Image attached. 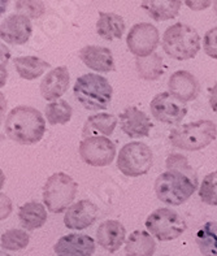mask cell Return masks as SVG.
<instances>
[{
    "label": "cell",
    "mask_w": 217,
    "mask_h": 256,
    "mask_svg": "<svg viewBox=\"0 0 217 256\" xmlns=\"http://www.w3.org/2000/svg\"><path fill=\"white\" fill-rule=\"evenodd\" d=\"M73 94L86 110H99L110 106L114 88L103 76L88 73L77 78Z\"/></svg>",
    "instance_id": "obj_2"
},
{
    "label": "cell",
    "mask_w": 217,
    "mask_h": 256,
    "mask_svg": "<svg viewBox=\"0 0 217 256\" xmlns=\"http://www.w3.org/2000/svg\"><path fill=\"white\" fill-rule=\"evenodd\" d=\"M136 68L138 76L144 81H156L164 74L162 58L156 52L146 58H136Z\"/></svg>",
    "instance_id": "obj_26"
},
{
    "label": "cell",
    "mask_w": 217,
    "mask_h": 256,
    "mask_svg": "<svg viewBox=\"0 0 217 256\" xmlns=\"http://www.w3.org/2000/svg\"><path fill=\"white\" fill-rule=\"evenodd\" d=\"M120 126L124 133L130 138H144L150 136L152 122L143 110L136 107H126L118 116Z\"/></svg>",
    "instance_id": "obj_15"
},
{
    "label": "cell",
    "mask_w": 217,
    "mask_h": 256,
    "mask_svg": "<svg viewBox=\"0 0 217 256\" xmlns=\"http://www.w3.org/2000/svg\"><path fill=\"white\" fill-rule=\"evenodd\" d=\"M182 2L181 0H144L140 6L152 17L155 21H166L174 18L180 13Z\"/></svg>",
    "instance_id": "obj_22"
},
{
    "label": "cell",
    "mask_w": 217,
    "mask_h": 256,
    "mask_svg": "<svg viewBox=\"0 0 217 256\" xmlns=\"http://www.w3.org/2000/svg\"><path fill=\"white\" fill-rule=\"evenodd\" d=\"M185 3L188 8H192V10H204V8H208L211 4H214L212 2H190V0H188V2H185Z\"/></svg>",
    "instance_id": "obj_35"
},
{
    "label": "cell",
    "mask_w": 217,
    "mask_h": 256,
    "mask_svg": "<svg viewBox=\"0 0 217 256\" xmlns=\"http://www.w3.org/2000/svg\"><path fill=\"white\" fill-rule=\"evenodd\" d=\"M199 196L206 204L217 207V170L210 173L203 178L199 188Z\"/></svg>",
    "instance_id": "obj_31"
},
{
    "label": "cell",
    "mask_w": 217,
    "mask_h": 256,
    "mask_svg": "<svg viewBox=\"0 0 217 256\" xmlns=\"http://www.w3.org/2000/svg\"><path fill=\"white\" fill-rule=\"evenodd\" d=\"M203 50L206 55L217 60V26L208 30L203 38Z\"/></svg>",
    "instance_id": "obj_33"
},
{
    "label": "cell",
    "mask_w": 217,
    "mask_h": 256,
    "mask_svg": "<svg viewBox=\"0 0 217 256\" xmlns=\"http://www.w3.org/2000/svg\"><path fill=\"white\" fill-rule=\"evenodd\" d=\"M151 114L156 120L168 125L180 124L188 114V107L169 91L155 95L150 103Z\"/></svg>",
    "instance_id": "obj_11"
},
{
    "label": "cell",
    "mask_w": 217,
    "mask_h": 256,
    "mask_svg": "<svg viewBox=\"0 0 217 256\" xmlns=\"http://www.w3.org/2000/svg\"><path fill=\"white\" fill-rule=\"evenodd\" d=\"M198 185L188 176L178 172H164L156 178L155 194L160 202L169 206L185 203L196 192Z\"/></svg>",
    "instance_id": "obj_6"
},
{
    "label": "cell",
    "mask_w": 217,
    "mask_h": 256,
    "mask_svg": "<svg viewBox=\"0 0 217 256\" xmlns=\"http://www.w3.org/2000/svg\"><path fill=\"white\" fill-rule=\"evenodd\" d=\"M168 90L182 103L195 100L200 94V84L192 73L188 70L174 72L168 80Z\"/></svg>",
    "instance_id": "obj_14"
},
{
    "label": "cell",
    "mask_w": 217,
    "mask_h": 256,
    "mask_svg": "<svg viewBox=\"0 0 217 256\" xmlns=\"http://www.w3.org/2000/svg\"><path fill=\"white\" fill-rule=\"evenodd\" d=\"M162 46L166 55L182 62L196 56L200 50V36L192 26L177 22L164 32Z\"/></svg>",
    "instance_id": "obj_3"
},
{
    "label": "cell",
    "mask_w": 217,
    "mask_h": 256,
    "mask_svg": "<svg viewBox=\"0 0 217 256\" xmlns=\"http://www.w3.org/2000/svg\"><path fill=\"white\" fill-rule=\"evenodd\" d=\"M160 42L159 30L152 24L140 22L132 26L126 36L129 51L136 58L152 55Z\"/></svg>",
    "instance_id": "obj_10"
},
{
    "label": "cell",
    "mask_w": 217,
    "mask_h": 256,
    "mask_svg": "<svg viewBox=\"0 0 217 256\" xmlns=\"http://www.w3.org/2000/svg\"><path fill=\"white\" fill-rule=\"evenodd\" d=\"M16 10L18 14L28 18H40L46 12V6L43 2H16Z\"/></svg>",
    "instance_id": "obj_32"
},
{
    "label": "cell",
    "mask_w": 217,
    "mask_h": 256,
    "mask_svg": "<svg viewBox=\"0 0 217 256\" xmlns=\"http://www.w3.org/2000/svg\"><path fill=\"white\" fill-rule=\"evenodd\" d=\"M73 114V108L64 99L51 102L46 107V118L51 125H65L68 124Z\"/></svg>",
    "instance_id": "obj_28"
},
{
    "label": "cell",
    "mask_w": 217,
    "mask_h": 256,
    "mask_svg": "<svg viewBox=\"0 0 217 256\" xmlns=\"http://www.w3.org/2000/svg\"><path fill=\"white\" fill-rule=\"evenodd\" d=\"M99 214V208L91 200L84 199L72 204L64 216V225L72 230H84L94 224Z\"/></svg>",
    "instance_id": "obj_12"
},
{
    "label": "cell",
    "mask_w": 217,
    "mask_h": 256,
    "mask_svg": "<svg viewBox=\"0 0 217 256\" xmlns=\"http://www.w3.org/2000/svg\"><path fill=\"white\" fill-rule=\"evenodd\" d=\"M70 76L66 66L62 65L50 70L40 82V94L46 100H58L69 88Z\"/></svg>",
    "instance_id": "obj_17"
},
{
    "label": "cell",
    "mask_w": 217,
    "mask_h": 256,
    "mask_svg": "<svg viewBox=\"0 0 217 256\" xmlns=\"http://www.w3.org/2000/svg\"><path fill=\"white\" fill-rule=\"evenodd\" d=\"M0 255H2V256H10V255H8V254L4 252V251H2V254H0Z\"/></svg>",
    "instance_id": "obj_37"
},
{
    "label": "cell",
    "mask_w": 217,
    "mask_h": 256,
    "mask_svg": "<svg viewBox=\"0 0 217 256\" xmlns=\"http://www.w3.org/2000/svg\"><path fill=\"white\" fill-rule=\"evenodd\" d=\"M13 64L16 66V70L18 76L26 81H32L36 80L40 76L47 72V69L51 68V64L44 62L43 58H36V56H20V58H13Z\"/></svg>",
    "instance_id": "obj_25"
},
{
    "label": "cell",
    "mask_w": 217,
    "mask_h": 256,
    "mask_svg": "<svg viewBox=\"0 0 217 256\" xmlns=\"http://www.w3.org/2000/svg\"><path fill=\"white\" fill-rule=\"evenodd\" d=\"M125 21L117 13L99 12L96 21V32L106 40L120 39L125 32Z\"/></svg>",
    "instance_id": "obj_21"
},
{
    "label": "cell",
    "mask_w": 217,
    "mask_h": 256,
    "mask_svg": "<svg viewBox=\"0 0 217 256\" xmlns=\"http://www.w3.org/2000/svg\"><path fill=\"white\" fill-rule=\"evenodd\" d=\"M155 250V240L148 232L144 230L133 232L125 244L126 256H152Z\"/></svg>",
    "instance_id": "obj_24"
},
{
    "label": "cell",
    "mask_w": 217,
    "mask_h": 256,
    "mask_svg": "<svg viewBox=\"0 0 217 256\" xmlns=\"http://www.w3.org/2000/svg\"><path fill=\"white\" fill-rule=\"evenodd\" d=\"M54 251L58 256H92L95 240L86 234H68L56 242Z\"/></svg>",
    "instance_id": "obj_16"
},
{
    "label": "cell",
    "mask_w": 217,
    "mask_h": 256,
    "mask_svg": "<svg viewBox=\"0 0 217 256\" xmlns=\"http://www.w3.org/2000/svg\"><path fill=\"white\" fill-rule=\"evenodd\" d=\"M32 25L28 17L22 14H10L2 21L0 36L2 40L10 44H25L30 39Z\"/></svg>",
    "instance_id": "obj_13"
},
{
    "label": "cell",
    "mask_w": 217,
    "mask_h": 256,
    "mask_svg": "<svg viewBox=\"0 0 217 256\" xmlns=\"http://www.w3.org/2000/svg\"><path fill=\"white\" fill-rule=\"evenodd\" d=\"M217 136L216 124L211 120H199L185 124L169 133V142L184 151H199L211 144Z\"/></svg>",
    "instance_id": "obj_4"
},
{
    "label": "cell",
    "mask_w": 217,
    "mask_h": 256,
    "mask_svg": "<svg viewBox=\"0 0 217 256\" xmlns=\"http://www.w3.org/2000/svg\"><path fill=\"white\" fill-rule=\"evenodd\" d=\"M80 58L86 66L99 73H110L116 69L112 51L102 46H86L80 51Z\"/></svg>",
    "instance_id": "obj_19"
},
{
    "label": "cell",
    "mask_w": 217,
    "mask_h": 256,
    "mask_svg": "<svg viewBox=\"0 0 217 256\" xmlns=\"http://www.w3.org/2000/svg\"><path fill=\"white\" fill-rule=\"evenodd\" d=\"M18 218L21 226L26 230H36L42 228L47 221V211L44 206L38 202H29L18 210Z\"/></svg>",
    "instance_id": "obj_23"
},
{
    "label": "cell",
    "mask_w": 217,
    "mask_h": 256,
    "mask_svg": "<svg viewBox=\"0 0 217 256\" xmlns=\"http://www.w3.org/2000/svg\"><path fill=\"white\" fill-rule=\"evenodd\" d=\"M214 13L217 14V0L216 2H214Z\"/></svg>",
    "instance_id": "obj_36"
},
{
    "label": "cell",
    "mask_w": 217,
    "mask_h": 256,
    "mask_svg": "<svg viewBox=\"0 0 217 256\" xmlns=\"http://www.w3.org/2000/svg\"><path fill=\"white\" fill-rule=\"evenodd\" d=\"M30 237L25 230L20 229H10L2 234V248L10 251L24 250L29 244Z\"/></svg>",
    "instance_id": "obj_29"
},
{
    "label": "cell",
    "mask_w": 217,
    "mask_h": 256,
    "mask_svg": "<svg viewBox=\"0 0 217 256\" xmlns=\"http://www.w3.org/2000/svg\"><path fill=\"white\" fill-rule=\"evenodd\" d=\"M78 154L91 166H107L116 156V144L107 136H88L81 140Z\"/></svg>",
    "instance_id": "obj_9"
},
{
    "label": "cell",
    "mask_w": 217,
    "mask_h": 256,
    "mask_svg": "<svg viewBox=\"0 0 217 256\" xmlns=\"http://www.w3.org/2000/svg\"><path fill=\"white\" fill-rule=\"evenodd\" d=\"M195 242L204 256H217V224L208 221L196 233Z\"/></svg>",
    "instance_id": "obj_27"
},
{
    "label": "cell",
    "mask_w": 217,
    "mask_h": 256,
    "mask_svg": "<svg viewBox=\"0 0 217 256\" xmlns=\"http://www.w3.org/2000/svg\"><path fill=\"white\" fill-rule=\"evenodd\" d=\"M146 229L160 242L178 238L186 230L185 220L170 208H158L146 218Z\"/></svg>",
    "instance_id": "obj_8"
},
{
    "label": "cell",
    "mask_w": 217,
    "mask_h": 256,
    "mask_svg": "<svg viewBox=\"0 0 217 256\" xmlns=\"http://www.w3.org/2000/svg\"><path fill=\"white\" fill-rule=\"evenodd\" d=\"M162 256H169V255H162Z\"/></svg>",
    "instance_id": "obj_38"
},
{
    "label": "cell",
    "mask_w": 217,
    "mask_h": 256,
    "mask_svg": "<svg viewBox=\"0 0 217 256\" xmlns=\"http://www.w3.org/2000/svg\"><path fill=\"white\" fill-rule=\"evenodd\" d=\"M8 138L20 144H36L46 133V120L34 107L17 106L8 114L4 122Z\"/></svg>",
    "instance_id": "obj_1"
},
{
    "label": "cell",
    "mask_w": 217,
    "mask_h": 256,
    "mask_svg": "<svg viewBox=\"0 0 217 256\" xmlns=\"http://www.w3.org/2000/svg\"><path fill=\"white\" fill-rule=\"evenodd\" d=\"M78 185L64 172L51 174L43 186V203L51 214H62L68 210L77 194Z\"/></svg>",
    "instance_id": "obj_5"
},
{
    "label": "cell",
    "mask_w": 217,
    "mask_h": 256,
    "mask_svg": "<svg viewBox=\"0 0 217 256\" xmlns=\"http://www.w3.org/2000/svg\"><path fill=\"white\" fill-rule=\"evenodd\" d=\"M208 100H210V106L214 112H217V82L208 88Z\"/></svg>",
    "instance_id": "obj_34"
},
{
    "label": "cell",
    "mask_w": 217,
    "mask_h": 256,
    "mask_svg": "<svg viewBox=\"0 0 217 256\" xmlns=\"http://www.w3.org/2000/svg\"><path fill=\"white\" fill-rule=\"evenodd\" d=\"M154 162L152 151L143 142L126 143L117 156V168L128 177L146 174Z\"/></svg>",
    "instance_id": "obj_7"
},
{
    "label": "cell",
    "mask_w": 217,
    "mask_h": 256,
    "mask_svg": "<svg viewBox=\"0 0 217 256\" xmlns=\"http://www.w3.org/2000/svg\"><path fill=\"white\" fill-rule=\"evenodd\" d=\"M166 169L170 170V172L182 173V174L188 176L190 180H192L196 185L199 184L198 174H196V172L192 169V166L188 164V159H186L184 155H181V154H170V155L166 158Z\"/></svg>",
    "instance_id": "obj_30"
},
{
    "label": "cell",
    "mask_w": 217,
    "mask_h": 256,
    "mask_svg": "<svg viewBox=\"0 0 217 256\" xmlns=\"http://www.w3.org/2000/svg\"><path fill=\"white\" fill-rule=\"evenodd\" d=\"M126 237V229L117 220H107L96 229L98 244L108 252L114 254L120 250Z\"/></svg>",
    "instance_id": "obj_18"
},
{
    "label": "cell",
    "mask_w": 217,
    "mask_h": 256,
    "mask_svg": "<svg viewBox=\"0 0 217 256\" xmlns=\"http://www.w3.org/2000/svg\"><path fill=\"white\" fill-rule=\"evenodd\" d=\"M117 117L106 112H99L96 114L88 116L82 128V136H110L114 134L117 125Z\"/></svg>",
    "instance_id": "obj_20"
}]
</instances>
